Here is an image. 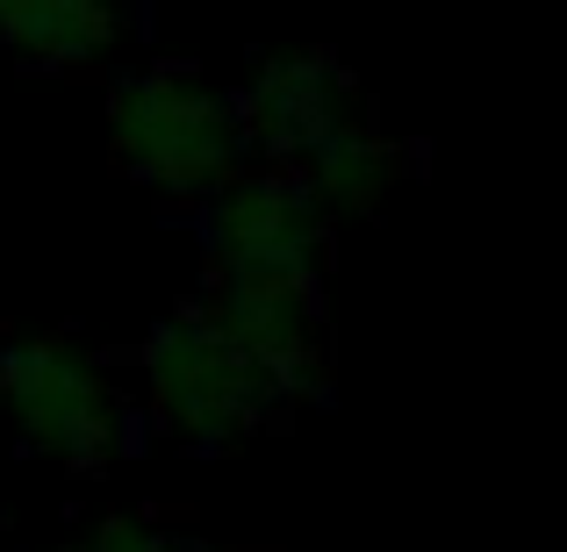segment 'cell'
<instances>
[{
  "label": "cell",
  "instance_id": "5b68a950",
  "mask_svg": "<svg viewBox=\"0 0 567 552\" xmlns=\"http://www.w3.org/2000/svg\"><path fill=\"white\" fill-rule=\"evenodd\" d=\"M230 101H237L245 152L280 158V166H302L323 137H338L352 115L374 108V94L338 51H259L245 65V80L230 86Z\"/></svg>",
  "mask_w": 567,
  "mask_h": 552
},
{
  "label": "cell",
  "instance_id": "7a4b0ae2",
  "mask_svg": "<svg viewBox=\"0 0 567 552\" xmlns=\"http://www.w3.org/2000/svg\"><path fill=\"white\" fill-rule=\"evenodd\" d=\"M109 158L123 180L166 201H202L245 166L230 86H216L194 58H152L109 86Z\"/></svg>",
  "mask_w": 567,
  "mask_h": 552
},
{
  "label": "cell",
  "instance_id": "277c9868",
  "mask_svg": "<svg viewBox=\"0 0 567 552\" xmlns=\"http://www.w3.org/2000/svg\"><path fill=\"white\" fill-rule=\"evenodd\" d=\"M194 302L266 373L317 409L331 387V265L302 259H202Z\"/></svg>",
  "mask_w": 567,
  "mask_h": 552
},
{
  "label": "cell",
  "instance_id": "ba28073f",
  "mask_svg": "<svg viewBox=\"0 0 567 552\" xmlns=\"http://www.w3.org/2000/svg\"><path fill=\"white\" fill-rule=\"evenodd\" d=\"M130 37L123 0H0V51L22 72L86 80L101 72Z\"/></svg>",
  "mask_w": 567,
  "mask_h": 552
},
{
  "label": "cell",
  "instance_id": "30bf717a",
  "mask_svg": "<svg viewBox=\"0 0 567 552\" xmlns=\"http://www.w3.org/2000/svg\"><path fill=\"white\" fill-rule=\"evenodd\" d=\"M0 552H8V517H0Z\"/></svg>",
  "mask_w": 567,
  "mask_h": 552
},
{
  "label": "cell",
  "instance_id": "52a82bcc",
  "mask_svg": "<svg viewBox=\"0 0 567 552\" xmlns=\"http://www.w3.org/2000/svg\"><path fill=\"white\" fill-rule=\"evenodd\" d=\"M295 173L309 180V194L323 201L331 222H367L424 173V152H416V137H395V129L367 108V115H352L338 137H323Z\"/></svg>",
  "mask_w": 567,
  "mask_h": 552
},
{
  "label": "cell",
  "instance_id": "9c48e42d",
  "mask_svg": "<svg viewBox=\"0 0 567 552\" xmlns=\"http://www.w3.org/2000/svg\"><path fill=\"white\" fill-rule=\"evenodd\" d=\"M58 552H194L173 524H158V517H130V510H115V517H94V524H80Z\"/></svg>",
  "mask_w": 567,
  "mask_h": 552
},
{
  "label": "cell",
  "instance_id": "3957f363",
  "mask_svg": "<svg viewBox=\"0 0 567 552\" xmlns=\"http://www.w3.org/2000/svg\"><path fill=\"white\" fill-rule=\"evenodd\" d=\"M0 402L29 459L65 473H101L130 445V395L115 366L72 331H8L0 337Z\"/></svg>",
  "mask_w": 567,
  "mask_h": 552
},
{
  "label": "cell",
  "instance_id": "8992f818",
  "mask_svg": "<svg viewBox=\"0 0 567 552\" xmlns=\"http://www.w3.org/2000/svg\"><path fill=\"white\" fill-rule=\"evenodd\" d=\"M338 222L309 180L280 158H245L223 187L202 194V259H302L331 265Z\"/></svg>",
  "mask_w": 567,
  "mask_h": 552
},
{
  "label": "cell",
  "instance_id": "6da1fadb",
  "mask_svg": "<svg viewBox=\"0 0 567 552\" xmlns=\"http://www.w3.org/2000/svg\"><path fill=\"white\" fill-rule=\"evenodd\" d=\"M137 409L181 452H237L295 430L309 402L251 360L202 302H181L137 345Z\"/></svg>",
  "mask_w": 567,
  "mask_h": 552
}]
</instances>
